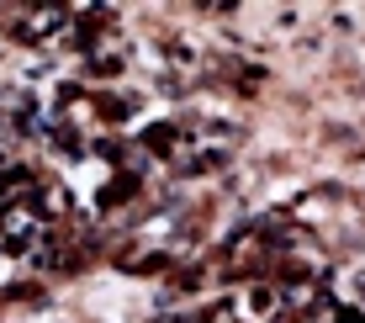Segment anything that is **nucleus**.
Listing matches in <instances>:
<instances>
[{
  "mask_svg": "<svg viewBox=\"0 0 365 323\" xmlns=\"http://www.w3.org/2000/svg\"><path fill=\"white\" fill-rule=\"evenodd\" d=\"M0 239L6 244H32L37 239V217H32V207H16V212H0Z\"/></svg>",
  "mask_w": 365,
  "mask_h": 323,
  "instance_id": "f257e3e1",
  "label": "nucleus"
}]
</instances>
